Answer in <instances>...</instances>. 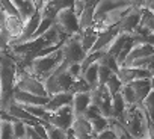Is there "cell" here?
Returning a JSON list of instances; mask_svg holds the SVG:
<instances>
[{
  "label": "cell",
  "mask_w": 154,
  "mask_h": 139,
  "mask_svg": "<svg viewBox=\"0 0 154 139\" xmlns=\"http://www.w3.org/2000/svg\"><path fill=\"white\" fill-rule=\"evenodd\" d=\"M17 63L8 50L0 51V110H6L14 100V86L17 80Z\"/></svg>",
  "instance_id": "1"
},
{
  "label": "cell",
  "mask_w": 154,
  "mask_h": 139,
  "mask_svg": "<svg viewBox=\"0 0 154 139\" xmlns=\"http://www.w3.org/2000/svg\"><path fill=\"white\" fill-rule=\"evenodd\" d=\"M62 62H63V53H62L60 48H57L53 53L35 57L33 62L30 63V66L26 70V71L44 85V82L56 71Z\"/></svg>",
  "instance_id": "2"
},
{
  "label": "cell",
  "mask_w": 154,
  "mask_h": 139,
  "mask_svg": "<svg viewBox=\"0 0 154 139\" xmlns=\"http://www.w3.org/2000/svg\"><path fill=\"white\" fill-rule=\"evenodd\" d=\"M68 65L69 63L63 60L56 71L44 82V88H45L48 97H51L54 94H60V92H69L74 77L68 73Z\"/></svg>",
  "instance_id": "3"
},
{
  "label": "cell",
  "mask_w": 154,
  "mask_h": 139,
  "mask_svg": "<svg viewBox=\"0 0 154 139\" xmlns=\"http://www.w3.org/2000/svg\"><path fill=\"white\" fill-rule=\"evenodd\" d=\"M14 91H23V92H29L38 97H48L44 85L38 82L32 74H29L23 68H17V80H15Z\"/></svg>",
  "instance_id": "4"
},
{
  "label": "cell",
  "mask_w": 154,
  "mask_h": 139,
  "mask_svg": "<svg viewBox=\"0 0 154 139\" xmlns=\"http://www.w3.org/2000/svg\"><path fill=\"white\" fill-rule=\"evenodd\" d=\"M60 50L63 53V60L71 63H82L86 57V53L82 48V42H80V33L79 35H72L69 36L62 45Z\"/></svg>",
  "instance_id": "5"
},
{
  "label": "cell",
  "mask_w": 154,
  "mask_h": 139,
  "mask_svg": "<svg viewBox=\"0 0 154 139\" xmlns=\"http://www.w3.org/2000/svg\"><path fill=\"white\" fill-rule=\"evenodd\" d=\"M54 24L66 36H72V35L82 33L80 26H79V18H77V15L74 14L72 8H65V9L59 11V14L54 18Z\"/></svg>",
  "instance_id": "6"
},
{
  "label": "cell",
  "mask_w": 154,
  "mask_h": 139,
  "mask_svg": "<svg viewBox=\"0 0 154 139\" xmlns=\"http://www.w3.org/2000/svg\"><path fill=\"white\" fill-rule=\"evenodd\" d=\"M91 98H92V104H95L101 115L107 119L115 118L113 115V106H112V95L109 92V89L106 88V85L97 86V89L91 91Z\"/></svg>",
  "instance_id": "7"
},
{
  "label": "cell",
  "mask_w": 154,
  "mask_h": 139,
  "mask_svg": "<svg viewBox=\"0 0 154 139\" xmlns=\"http://www.w3.org/2000/svg\"><path fill=\"white\" fill-rule=\"evenodd\" d=\"M74 118H75V115H74V112H72L71 104H66V106H62L60 109H57L56 112H51L50 119H48L47 124L54 125V127H57V128L66 131V130L71 128V125H72V122H74Z\"/></svg>",
  "instance_id": "8"
},
{
  "label": "cell",
  "mask_w": 154,
  "mask_h": 139,
  "mask_svg": "<svg viewBox=\"0 0 154 139\" xmlns=\"http://www.w3.org/2000/svg\"><path fill=\"white\" fill-rule=\"evenodd\" d=\"M140 17H142V12L139 8H131L127 15L121 20V23L118 24L119 30L122 33H128V35H133V32L137 29L139 23H140Z\"/></svg>",
  "instance_id": "9"
},
{
  "label": "cell",
  "mask_w": 154,
  "mask_h": 139,
  "mask_svg": "<svg viewBox=\"0 0 154 139\" xmlns=\"http://www.w3.org/2000/svg\"><path fill=\"white\" fill-rule=\"evenodd\" d=\"M72 133L75 134L77 139H91L94 137V131H92V125L88 119H85L83 116H75L74 122L71 125Z\"/></svg>",
  "instance_id": "10"
},
{
  "label": "cell",
  "mask_w": 154,
  "mask_h": 139,
  "mask_svg": "<svg viewBox=\"0 0 154 139\" xmlns=\"http://www.w3.org/2000/svg\"><path fill=\"white\" fill-rule=\"evenodd\" d=\"M14 100L17 104H21V106H45L50 97H38L29 92L14 91Z\"/></svg>",
  "instance_id": "11"
},
{
  "label": "cell",
  "mask_w": 154,
  "mask_h": 139,
  "mask_svg": "<svg viewBox=\"0 0 154 139\" xmlns=\"http://www.w3.org/2000/svg\"><path fill=\"white\" fill-rule=\"evenodd\" d=\"M121 33V30H119V27L118 26H115V27H110V29H107V30H104V32H101L100 35H98V38H97V42L94 44V47H92V50L91 51H98V50H107V47L113 42V39L118 36ZM89 51V53H91Z\"/></svg>",
  "instance_id": "12"
},
{
  "label": "cell",
  "mask_w": 154,
  "mask_h": 139,
  "mask_svg": "<svg viewBox=\"0 0 154 139\" xmlns=\"http://www.w3.org/2000/svg\"><path fill=\"white\" fill-rule=\"evenodd\" d=\"M151 54H154V47H152V45L134 42V45H133V48L130 50V53H128V56H127V59H125V62H124L122 66H128L133 60L140 59V57H146V56H151Z\"/></svg>",
  "instance_id": "13"
},
{
  "label": "cell",
  "mask_w": 154,
  "mask_h": 139,
  "mask_svg": "<svg viewBox=\"0 0 154 139\" xmlns=\"http://www.w3.org/2000/svg\"><path fill=\"white\" fill-rule=\"evenodd\" d=\"M98 0H89L86 3L85 9L82 11V14L79 15V26L80 30H86L92 26L94 23V15H95V8H97Z\"/></svg>",
  "instance_id": "14"
},
{
  "label": "cell",
  "mask_w": 154,
  "mask_h": 139,
  "mask_svg": "<svg viewBox=\"0 0 154 139\" xmlns=\"http://www.w3.org/2000/svg\"><path fill=\"white\" fill-rule=\"evenodd\" d=\"M92 103V98H91V92H80V94H74L72 97V103H71V107H72V112L75 116H82L83 112L89 107V104Z\"/></svg>",
  "instance_id": "15"
},
{
  "label": "cell",
  "mask_w": 154,
  "mask_h": 139,
  "mask_svg": "<svg viewBox=\"0 0 154 139\" xmlns=\"http://www.w3.org/2000/svg\"><path fill=\"white\" fill-rule=\"evenodd\" d=\"M72 97H74L72 92H60V94H54V95L50 97L48 103H47L44 107H45V110H48V112H56V110L60 109L62 106L71 104V103H72Z\"/></svg>",
  "instance_id": "16"
},
{
  "label": "cell",
  "mask_w": 154,
  "mask_h": 139,
  "mask_svg": "<svg viewBox=\"0 0 154 139\" xmlns=\"http://www.w3.org/2000/svg\"><path fill=\"white\" fill-rule=\"evenodd\" d=\"M131 86V89L134 91L136 100L137 103H142L143 98L151 92V79H139V80H133L131 83H128Z\"/></svg>",
  "instance_id": "17"
},
{
  "label": "cell",
  "mask_w": 154,
  "mask_h": 139,
  "mask_svg": "<svg viewBox=\"0 0 154 139\" xmlns=\"http://www.w3.org/2000/svg\"><path fill=\"white\" fill-rule=\"evenodd\" d=\"M130 39V35L128 33H119L115 39H113V42L107 47V50H106V53L107 54H110V56H113V57H116L118 54H119V51L122 50V47L127 44V41Z\"/></svg>",
  "instance_id": "18"
},
{
  "label": "cell",
  "mask_w": 154,
  "mask_h": 139,
  "mask_svg": "<svg viewBox=\"0 0 154 139\" xmlns=\"http://www.w3.org/2000/svg\"><path fill=\"white\" fill-rule=\"evenodd\" d=\"M82 77L88 82V85L91 86L92 91L97 89V86H98V63H92L91 66H88L82 73Z\"/></svg>",
  "instance_id": "19"
},
{
  "label": "cell",
  "mask_w": 154,
  "mask_h": 139,
  "mask_svg": "<svg viewBox=\"0 0 154 139\" xmlns=\"http://www.w3.org/2000/svg\"><path fill=\"white\" fill-rule=\"evenodd\" d=\"M92 89H91V86L88 85V82L80 76V77H77V79H74V82H72V85H71V89H69V92H72V94H80V92H91Z\"/></svg>",
  "instance_id": "20"
},
{
  "label": "cell",
  "mask_w": 154,
  "mask_h": 139,
  "mask_svg": "<svg viewBox=\"0 0 154 139\" xmlns=\"http://www.w3.org/2000/svg\"><path fill=\"white\" fill-rule=\"evenodd\" d=\"M98 63L100 65H104V66H107L110 71L113 73V74H118V71H119V65H118V62H116V59L113 57V56H110V54H107V53H104L103 56H101V59L98 60Z\"/></svg>",
  "instance_id": "21"
},
{
  "label": "cell",
  "mask_w": 154,
  "mask_h": 139,
  "mask_svg": "<svg viewBox=\"0 0 154 139\" xmlns=\"http://www.w3.org/2000/svg\"><path fill=\"white\" fill-rule=\"evenodd\" d=\"M121 95H122V98H124L127 107H128V106H134V104H137V100H136L134 91L131 89L130 85H122V88H121Z\"/></svg>",
  "instance_id": "22"
},
{
  "label": "cell",
  "mask_w": 154,
  "mask_h": 139,
  "mask_svg": "<svg viewBox=\"0 0 154 139\" xmlns=\"http://www.w3.org/2000/svg\"><path fill=\"white\" fill-rule=\"evenodd\" d=\"M89 122L92 125V131H94L95 136H98L101 131H104V130L109 128V119L104 118V116H98V118H95V119H92Z\"/></svg>",
  "instance_id": "23"
},
{
  "label": "cell",
  "mask_w": 154,
  "mask_h": 139,
  "mask_svg": "<svg viewBox=\"0 0 154 139\" xmlns=\"http://www.w3.org/2000/svg\"><path fill=\"white\" fill-rule=\"evenodd\" d=\"M140 106H142L143 110L146 112L148 118L152 121V118H154V91H152V89H151V92L143 98V101L140 103Z\"/></svg>",
  "instance_id": "24"
},
{
  "label": "cell",
  "mask_w": 154,
  "mask_h": 139,
  "mask_svg": "<svg viewBox=\"0 0 154 139\" xmlns=\"http://www.w3.org/2000/svg\"><path fill=\"white\" fill-rule=\"evenodd\" d=\"M14 122L0 119V139H14Z\"/></svg>",
  "instance_id": "25"
},
{
  "label": "cell",
  "mask_w": 154,
  "mask_h": 139,
  "mask_svg": "<svg viewBox=\"0 0 154 139\" xmlns=\"http://www.w3.org/2000/svg\"><path fill=\"white\" fill-rule=\"evenodd\" d=\"M106 88L109 89L110 95L113 97L115 94H118V92L121 91V88H122V83H121V80H119V77H118L116 74H112V76L109 77L107 83H106Z\"/></svg>",
  "instance_id": "26"
},
{
  "label": "cell",
  "mask_w": 154,
  "mask_h": 139,
  "mask_svg": "<svg viewBox=\"0 0 154 139\" xmlns=\"http://www.w3.org/2000/svg\"><path fill=\"white\" fill-rule=\"evenodd\" d=\"M53 23H54V20H50V18H42L41 20V24H39V27L36 29V32L32 35V38L29 39V41H32V39H38V38H41L51 26H53Z\"/></svg>",
  "instance_id": "27"
},
{
  "label": "cell",
  "mask_w": 154,
  "mask_h": 139,
  "mask_svg": "<svg viewBox=\"0 0 154 139\" xmlns=\"http://www.w3.org/2000/svg\"><path fill=\"white\" fill-rule=\"evenodd\" d=\"M44 125H45L48 139H66V131H63L54 125H50V124H44Z\"/></svg>",
  "instance_id": "28"
},
{
  "label": "cell",
  "mask_w": 154,
  "mask_h": 139,
  "mask_svg": "<svg viewBox=\"0 0 154 139\" xmlns=\"http://www.w3.org/2000/svg\"><path fill=\"white\" fill-rule=\"evenodd\" d=\"M112 74H113V73L110 71V70H109L107 66H104V65H100V63H98V86L106 85V83H107V80H109V77H110Z\"/></svg>",
  "instance_id": "29"
},
{
  "label": "cell",
  "mask_w": 154,
  "mask_h": 139,
  "mask_svg": "<svg viewBox=\"0 0 154 139\" xmlns=\"http://www.w3.org/2000/svg\"><path fill=\"white\" fill-rule=\"evenodd\" d=\"M85 119H88V121H92V119H95V118H98V116H103L101 115V112H100V109L95 106V104H89V107L83 112V115H82Z\"/></svg>",
  "instance_id": "30"
},
{
  "label": "cell",
  "mask_w": 154,
  "mask_h": 139,
  "mask_svg": "<svg viewBox=\"0 0 154 139\" xmlns=\"http://www.w3.org/2000/svg\"><path fill=\"white\" fill-rule=\"evenodd\" d=\"M14 127V139H24L26 137V122L17 121L12 124Z\"/></svg>",
  "instance_id": "31"
},
{
  "label": "cell",
  "mask_w": 154,
  "mask_h": 139,
  "mask_svg": "<svg viewBox=\"0 0 154 139\" xmlns=\"http://www.w3.org/2000/svg\"><path fill=\"white\" fill-rule=\"evenodd\" d=\"M32 127L35 128V131L38 133V136H39L41 139H48V134H47V130H45V125H44V122L33 124Z\"/></svg>",
  "instance_id": "32"
},
{
  "label": "cell",
  "mask_w": 154,
  "mask_h": 139,
  "mask_svg": "<svg viewBox=\"0 0 154 139\" xmlns=\"http://www.w3.org/2000/svg\"><path fill=\"white\" fill-rule=\"evenodd\" d=\"M9 48V41L6 39V36L3 35V30H2V23H0V51L3 50H8Z\"/></svg>",
  "instance_id": "33"
},
{
  "label": "cell",
  "mask_w": 154,
  "mask_h": 139,
  "mask_svg": "<svg viewBox=\"0 0 154 139\" xmlns=\"http://www.w3.org/2000/svg\"><path fill=\"white\" fill-rule=\"evenodd\" d=\"M97 137H98V139H116V134H115V131H113L112 128H107V130L101 131Z\"/></svg>",
  "instance_id": "34"
},
{
  "label": "cell",
  "mask_w": 154,
  "mask_h": 139,
  "mask_svg": "<svg viewBox=\"0 0 154 139\" xmlns=\"http://www.w3.org/2000/svg\"><path fill=\"white\" fill-rule=\"evenodd\" d=\"M128 2V5L131 6V8H143V5L146 3V0H127Z\"/></svg>",
  "instance_id": "35"
},
{
  "label": "cell",
  "mask_w": 154,
  "mask_h": 139,
  "mask_svg": "<svg viewBox=\"0 0 154 139\" xmlns=\"http://www.w3.org/2000/svg\"><path fill=\"white\" fill-rule=\"evenodd\" d=\"M66 139H77L75 137V134L72 133V130L69 128V130H66Z\"/></svg>",
  "instance_id": "36"
},
{
  "label": "cell",
  "mask_w": 154,
  "mask_h": 139,
  "mask_svg": "<svg viewBox=\"0 0 154 139\" xmlns=\"http://www.w3.org/2000/svg\"><path fill=\"white\" fill-rule=\"evenodd\" d=\"M148 71L151 73V79H154V62L149 65V68H148Z\"/></svg>",
  "instance_id": "37"
},
{
  "label": "cell",
  "mask_w": 154,
  "mask_h": 139,
  "mask_svg": "<svg viewBox=\"0 0 154 139\" xmlns=\"http://www.w3.org/2000/svg\"><path fill=\"white\" fill-rule=\"evenodd\" d=\"M91 139H98V137H97V136H94V137H91Z\"/></svg>",
  "instance_id": "38"
},
{
  "label": "cell",
  "mask_w": 154,
  "mask_h": 139,
  "mask_svg": "<svg viewBox=\"0 0 154 139\" xmlns=\"http://www.w3.org/2000/svg\"><path fill=\"white\" fill-rule=\"evenodd\" d=\"M152 124H154V118H152Z\"/></svg>",
  "instance_id": "39"
}]
</instances>
